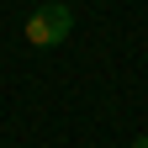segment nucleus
Returning <instances> with one entry per match:
<instances>
[{
    "label": "nucleus",
    "instance_id": "2",
    "mask_svg": "<svg viewBox=\"0 0 148 148\" xmlns=\"http://www.w3.org/2000/svg\"><path fill=\"white\" fill-rule=\"evenodd\" d=\"M132 148H148V138H138V143H132Z\"/></svg>",
    "mask_w": 148,
    "mask_h": 148
},
{
    "label": "nucleus",
    "instance_id": "1",
    "mask_svg": "<svg viewBox=\"0 0 148 148\" xmlns=\"http://www.w3.org/2000/svg\"><path fill=\"white\" fill-rule=\"evenodd\" d=\"M69 32H74V11L64 0H48V5H37L27 16V42L32 48H58V42H69Z\"/></svg>",
    "mask_w": 148,
    "mask_h": 148
}]
</instances>
